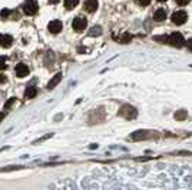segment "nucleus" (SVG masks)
<instances>
[{
	"label": "nucleus",
	"instance_id": "5",
	"mask_svg": "<svg viewBox=\"0 0 192 190\" xmlns=\"http://www.w3.org/2000/svg\"><path fill=\"white\" fill-rule=\"evenodd\" d=\"M86 26H88L86 19H83V17H76V19H73V23H72L73 30H76V32H83V30L86 29Z\"/></svg>",
	"mask_w": 192,
	"mask_h": 190
},
{
	"label": "nucleus",
	"instance_id": "1",
	"mask_svg": "<svg viewBox=\"0 0 192 190\" xmlns=\"http://www.w3.org/2000/svg\"><path fill=\"white\" fill-rule=\"evenodd\" d=\"M119 114H121L122 117L131 120V119H135V117H136L138 112H136V109L133 107V106H131V104H123L121 107V110H119Z\"/></svg>",
	"mask_w": 192,
	"mask_h": 190
},
{
	"label": "nucleus",
	"instance_id": "4",
	"mask_svg": "<svg viewBox=\"0 0 192 190\" xmlns=\"http://www.w3.org/2000/svg\"><path fill=\"white\" fill-rule=\"evenodd\" d=\"M171 19H172V23H175V24H184V23L187 22L188 14H187V11L178 10V11H175V13L172 14Z\"/></svg>",
	"mask_w": 192,
	"mask_h": 190
},
{
	"label": "nucleus",
	"instance_id": "20",
	"mask_svg": "<svg viewBox=\"0 0 192 190\" xmlns=\"http://www.w3.org/2000/svg\"><path fill=\"white\" fill-rule=\"evenodd\" d=\"M9 14H10V10H9V9H3V10L0 11V17H2V19H7Z\"/></svg>",
	"mask_w": 192,
	"mask_h": 190
},
{
	"label": "nucleus",
	"instance_id": "14",
	"mask_svg": "<svg viewBox=\"0 0 192 190\" xmlns=\"http://www.w3.org/2000/svg\"><path fill=\"white\" fill-rule=\"evenodd\" d=\"M99 34H102V27L100 26H93L89 32V36H99Z\"/></svg>",
	"mask_w": 192,
	"mask_h": 190
},
{
	"label": "nucleus",
	"instance_id": "3",
	"mask_svg": "<svg viewBox=\"0 0 192 190\" xmlns=\"http://www.w3.org/2000/svg\"><path fill=\"white\" fill-rule=\"evenodd\" d=\"M184 37H182L181 33H172L169 37H168V43L172 44V46H175V47H181L184 46Z\"/></svg>",
	"mask_w": 192,
	"mask_h": 190
},
{
	"label": "nucleus",
	"instance_id": "29",
	"mask_svg": "<svg viewBox=\"0 0 192 190\" xmlns=\"http://www.w3.org/2000/svg\"><path fill=\"white\" fill-rule=\"evenodd\" d=\"M158 2H165V0H158Z\"/></svg>",
	"mask_w": 192,
	"mask_h": 190
},
{
	"label": "nucleus",
	"instance_id": "18",
	"mask_svg": "<svg viewBox=\"0 0 192 190\" xmlns=\"http://www.w3.org/2000/svg\"><path fill=\"white\" fill-rule=\"evenodd\" d=\"M15 102H16V97H10V99H9V100L5 103V110H9V109L11 107V104L15 103Z\"/></svg>",
	"mask_w": 192,
	"mask_h": 190
},
{
	"label": "nucleus",
	"instance_id": "21",
	"mask_svg": "<svg viewBox=\"0 0 192 190\" xmlns=\"http://www.w3.org/2000/svg\"><path fill=\"white\" fill-rule=\"evenodd\" d=\"M6 69V57L5 56H0V70Z\"/></svg>",
	"mask_w": 192,
	"mask_h": 190
},
{
	"label": "nucleus",
	"instance_id": "13",
	"mask_svg": "<svg viewBox=\"0 0 192 190\" xmlns=\"http://www.w3.org/2000/svg\"><path fill=\"white\" fill-rule=\"evenodd\" d=\"M146 136H148V131H145V130H138V131H135V133H132L131 139H133V140H139V139H145Z\"/></svg>",
	"mask_w": 192,
	"mask_h": 190
},
{
	"label": "nucleus",
	"instance_id": "7",
	"mask_svg": "<svg viewBox=\"0 0 192 190\" xmlns=\"http://www.w3.org/2000/svg\"><path fill=\"white\" fill-rule=\"evenodd\" d=\"M50 33H53V34H57L59 32H62V29H63V24H62L60 20H52L49 23V26H47Z\"/></svg>",
	"mask_w": 192,
	"mask_h": 190
},
{
	"label": "nucleus",
	"instance_id": "12",
	"mask_svg": "<svg viewBox=\"0 0 192 190\" xmlns=\"http://www.w3.org/2000/svg\"><path fill=\"white\" fill-rule=\"evenodd\" d=\"M36 94H37V89L33 86H29L26 89V92H24V97L26 99H34L36 97Z\"/></svg>",
	"mask_w": 192,
	"mask_h": 190
},
{
	"label": "nucleus",
	"instance_id": "28",
	"mask_svg": "<svg viewBox=\"0 0 192 190\" xmlns=\"http://www.w3.org/2000/svg\"><path fill=\"white\" fill-rule=\"evenodd\" d=\"M59 0H50V3H57Z\"/></svg>",
	"mask_w": 192,
	"mask_h": 190
},
{
	"label": "nucleus",
	"instance_id": "23",
	"mask_svg": "<svg viewBox=\"0 0 192 190\" xmlns=\"http://www.w3.org/2000/svg\"><path fill=\"white\" fill-rule=\"evenodd\" d=\"M151 3V0H138V5L139 6H148Z\"/></svg>",
	"mask_w": 192,
	"mask_h": 190
},
{
	"label": "nucleus",
	"instance_id": "15",
	"mask_svg": "<svg viewBox=\"0 0 192 190\" xmlns=\"http://www.w3.org/2000/svg\"><path fill=\"white\" fill-rule=\"evenodd\" d=\"M77 3H79V0H65V7L66 9H73L77 6Z\"/></svg>",
	"mask_w": 192,
	"mask_h": 190
},
{
	"label": "nucleus",
	"instance_id": "6",
	"mask_svg": "<svg viewBox=\"0 0 192 190\" xmlns=\"http://www.w3.org/2000/svg\"><path fill=\"white\" fill-rule=\"evenodd\" d=\"M15 71H16V76L17 77H24L29 74V67L28 65H24V63H19V65H16V67H15Z\"/></svg>",
	"mask_w": 192,
	"mask_h": 190
},
{
	"label": "nucleus",
	"instance_id": "17",
	"mask_svg": "<svg viewBox=\"0 0 192 190\" xmlns=\"http://www.w3.org/2000/svg\"><path fill=\"white\" fill-rule=\"evenodd\" d=\"M23 169V166H9V167L0 169V172H11V170H20Z\"/></svg>",
	"mask_w": 192,
	"mask_h": 190
},
{
	"label": "nucleus",
	"instance_id": "11",
	"mask_svg": "<svg viewBox=\"0 0 192 190\" xmlns=\"http://www.w3.org/2000/svg\"><path fill=\"white\" fill-rule=\"evenodd\" d=\"M154 19L156 20V22H162V20H165V19H166V11H165V9H158V10L154 13Z\"/></svg>",
	"mask_w": 192,
	"mask_h": 190
},
{
	"label": "nucleus",
	"instance_id": "19",
	"mask_svg": "<svg viewBox=\"0 0 192 190\" xmlns=\"http://www.w3.org/2000/svg\"><path fill=\"white\" fill-rule=\"evenodd\" d=\"M131 40H132L131 34H123V36L121 37V43H129Z\"/></svg>",
	"mask_w": 192,
	"mask_h": 190
},
{
	"label": "nucleus",
	"instance_id": "26",
	"mask_svg": "<svg viewBox=\"0 0 192 190\" xmlns=\"http://www.w3.org/2000/svg\"><path fill=\"white\" fill-rule=\"evenodd\" d=\"M188 50H191V52H192V39H191V40H188Z\"/></svg>",
	"mask_w": 192,
	"mask_h": 190
},
{
	"label": "nucleus",
	"instance_id": "8",
	"mask_svg": "<svg viewBox=\"0 0 192 190\" xmlns=\"http://www.w3.org/2000/svg\"><path fill=\"white\" fill-rule=\"evenodd\" d=\"M11 44H13L11 36H9V34H0V46L2 47L9 49V47H11Z\"/></svg>",
	"mask_w": 192,
	"mask_h": 190
},
{
	"label": "nucleus",
	"instance_id": "9",
	"mask_svg": "<svg viewBox=\"0 0 192 190\" xmlns=\"http://www.w3.org/2000/svg\"><path fill=\"white\" fill-rule=\"evenodd\" d=\"M85 10L89 11V13H93V11L98 10V0H85Z\"/></svg>",
	"mask_w": 192,
	"mask_h": 190
},
{
	"label": "nucleus",
	"instance_id": "2",
	"mask_svg": "<svg viewBox=\"0 0 192 190\" xmlns=\"http://www.w3.org/2000/svg\"><path fill=\"white\" fill-rule=\"evenodd\" d=\"M39 10V6L37 3L34 2V0H26L24 3H23V11L28 14V16H33V14H36Z\"/></svg>",
	"mask_w": 192,
	"mask_h": 190
},
{
	"label": "nucleus",
	"instance_id": "16",
	"mask_svg": "<svg viewBox=\"0 0 192 190\" xmlns=\"http://www.w3.org/2000/svg\"><path fill=\"white\" fill-rule=\"evenodd\" d=\"M188 117V113L185 112V110H179V112H176L175 113V119L176 120H184Z\"/></svg>",
	"mask_w": 192,
	"mask_h": 190
},
{
	"label": "nucleus",
	"instance_id": "10",
	"mask_svg": "<svg viewBox=\"0 0 192 190\" xmlns=\"http://www.w3.org/2000/svg\"><path fill=\"white\" fill-rule=\"evenodd\" d=\"M62 80V73H56L55 76L50 79V81L47 83V89L49 90H52V89H55L57 84H59V81Z\"/></svg>",
	"mask_w": 192,
	"mask_h": 190
},
{
	"label": "nucleus",
	"instance_id": "24",
	"mask_svg": "<svg viewBox=\"0 0 192 190\" xmlns=\"http://www.w3.org/2000/svg\"><path fill=\"white\" fill-rule=\"evenodd\" d=\"M188 2H189V0H176V3H178L179 6H185V5H188Z\"/></svg>",
	"mask_w": 192,
	"mask_h": 190
},
{
	"label": "nucleus",
	"instance_id": "27",
	"mask_svg": "<svg viewBox=\"0 0 192 190\" xmlns=\"http://www.w3.org/2000/svg\"><path fill=\"white\" fill-rule=\"evenodd\" d=\"M3 117H5V113H3V112H2V113H0V122H2V120H3Z\"/></svg>",
	"mask_w": 192,
	"mask_h": 190
},
{
	"label": "nucleus",
	"instance_id": "25",
	"mask_svg": "<svg viewBox=\"0 0 192 190\" xmlns=\"http://www.w3.org/2000/svg\"><path fill=\"white\" fill-rule=\"evenodd\" d=\"M6 80H7V79H6L5 74H0V83H6Z\"/></svg>",
	"mask_w": 192,
	"mask_h": 190
},
{
	"label": "nucleus",
	"instance_id": "22",
	"mask_svg": "<svg viewBox=\"0 0 192 190\" xmlns=\"http://www.w3.org/2000/svg\"><path fill=\"white\" fill-rule=\"evenodd\" d=\"M155 40H161V43H166V42H168V37H166V36H156Z\"/></svg>",
	"mask_w": 192,
	"mask_h": 190
}]
</instances>
